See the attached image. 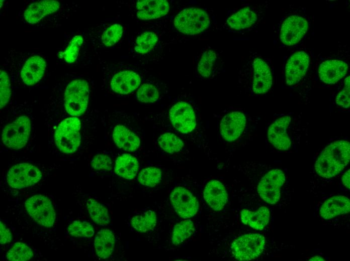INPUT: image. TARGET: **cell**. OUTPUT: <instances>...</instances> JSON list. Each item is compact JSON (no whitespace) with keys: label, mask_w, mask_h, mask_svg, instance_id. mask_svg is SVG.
Masks as SVG:
<instances>
[{"label":"cell","mask_w":350,"mask_h":261,"mask_svg":"<svg viewBox=\"0 0 350 261\" xmlns=\"http://www.w3.org/2000/svg\"><path fill=\"white\" fill-rule=\"evenodd\" d=\"M349 159V143L344 140L337 141L322 152L316 161L315 171L322 177H333L347 166Z\"/></svg>","instance_id":"6da1fadb"},{"label":"cell","mask_w":350,"mask_h":261,"mask_svg":"<svg viewBox=\"0 0 350 261\" xmlns=\"http://www.w3.org/2000/svg\"><path fill=\"white\" fill-rule=\"evenodd\" d=\"M169 118L173 127L179 132L188 135L197 132L205 137L202 122L195 109L185 101H179L169 111Z\"/></svg>","instance_id":"7a4b0ae2"},{"label":"cell","mask_w":350,"mask_h":261,"mask_svg":"<svg viewBox=\"0 0 350 261\" xmlns=\"http://www.w3.org/2000/svg\"><path fill=\"white\" fill-rule=\"evenodd\" d=\"M210 23V16L206 11L194 7L181 11L176 15L173 21L178 31L188 35L203 32L209 27Z\"/></svg>","instance_id":"3957f363"},{"label":"cell","mask_w":350,"mask_h":261,"mask_svg":"<svg viewBox=\"0 0 350 261\" xmlns=\"http://www.w3.org/2000/svg\"><path fill=\"white\" fill-rule=\"evenodd\" d=\"M80 127V121L76 116L65 118L58 124L54 138L55 144L61 152L72 154L76 151L81 142Z\"/></svg>","instance_id":"277c9868"},{"label":"cell","mask_w":350,"mask_h":261,"mask_svg":"<svg viewBox=\"0 0 350 261\" xmlns=\"http://www.w3.org/2000/svg\"><path fill=\"white\" fill-rule=\"evenodd\" d=\"M89 94V86L85 80L77 79L71 81L64 93V106L67 112L72 116L82 115L87 108Z\"/></svg>","instance_id":"5b68a950"},{"label":"cell","mask_w":350,"mask_h":261,"mask_svg":"<svg viewBox=\"0 0 350 261\" xmlns=\"http://www.w3.org/2000/svg\"><path fill=\"white\" fill-rule=\"evenodd\" d=\"M247 119L238 110H228L222 113L218 123L219 136L225 143H233L238 140L245 130Z\"/></svg>","instance_id":"8992f818"},{"label":"cell","mask_w":350,"mask_h":261,"mask_svg":"<svg viewBox=\"0 0 350 261\" xmlns=\"http://www.w3.org/2000/svg\"><path fill=\"white\" fill-rule=\"evenodd\" d=\"M265 245L264 236L258 233L244 234L236 238L231 244L232 253L239 260H250L257 258Z\"/></svg>","instance_id":"52a82bcc"},{"label":"cell","mask_w":350,"mask_h":261,"mask_svg":"<svg viewBox=\"0 0 350 261\" xmlns=\"http://www.w3.org/2000/svg\"><path fill=\"white\" fill-rule=\"evenodd\" d=\"M31 129L29 118L25 115L21 116L4 128L2 134V141L10 149H20L27 143Z\"/></svg>","instance_id":"ba28073f"},{"label":"cell","mask_w":350,"mask_h":261,"mask_svg":"<svg viewBox=\"0 0 350 261\" xmlns=\"http://www.w3.org/2000/svg\"><path fill=\"white\" fill-rule=\"evenodd\" d=\"M25 208L29 215L39 224L47 227L53 225L55 212L47 197L36 195L30 197L25 202Z\"/></svg>","instance_id":"9c48e42d"},{"label":"cell","mask_w":350,"mask_h":261,"mask_svg":"<svg viewBox=\"0 0 350 261\" xmlns=\"http://www.w3.org/2000/svg\"><path fill=\"white\" fill-rule=\"evenodd\" d=\"M42 173L34 165L26 163L16 164L7 173L9 186L15 189H22L34 185L41 179Z\"/></svg>","instance_id":"30bf717a"},{"label":"cell","mask_w":350,"mask_h":261,"mask_svg":"<svg viewBox=\"0 0 350 261\" xmlns=\"http://www.w3.org/2000/svg\"><path fill=\"white\" fill-rule=\"evenodd\" d=\"M285 181L284 172L280 169H274L268 172L261 179L257 191L265 202L274 204L280 199L281 188Z\"/></svg>","instance_id":"8fae6325"},{"label":"cell","mask_w":350,"mask_h":261,"mask_svg":"<svg viewBox=\"0 0 350 261\" xmlns=\"http://www.w3.org/2000/svg\"><path fill=\"white\" fill-rule=\"evenodd\" d=\"M170 200L176 212L183 218L194 216L199 209L197 198L187 189L176 187L170 194Z\"/></svg>","instance_id":"7c38bea8"},{"label":"cell","mask_w":350,"mask_h":261,"mask_svg":"<svg viewBox=\"0 0 350 261\" xmlns=\"http://www.w3.org/2000/svg\"><path fill=\"white\" fill-rule=\"evenodd\" d=\"M221 68L222 60L217 52L209 47L201 51L196 69L198 77L203 79H212L220 72Z\"/></svg>","instance_id":"4fadbf2b"},{"label":"cell","mask_w":350,"mask_h":261,"mask_svg":"<svg viewBox=\"0 0 350 261\" xmlns=\"http://www.w3.org/2000/svg\"><path fill=\"white\" fill-rule=\"evenodd\" d=\"M308 28V22L304 18L299 16H291L284 21L282 25L281 41L286 45H293L302 39Z\"/></svg>","instance_id":"5bb4252c"},{"label":"cell","mask_w":350,"mask_h":261,"mask_svg":"<svg viewBox=\"0 0 350 261\" xmlns=\"http://www.w3.org/2000/svg\"><path fill=\"white\" fill-rule=\"evenodd\" d=\"M251 65V90L255 94H265L271 88L273 83L270 67L266 61L259 57L254 59Z\"/></svg>","instance_id":"9a60e30c"},{"label":"cell","mask_w":350,"mask_h":261,"mask_svg":"<svg viewBox=\"0 0 350 261\" xmlns=\"http://www.w3.org/2000/svg\"><path fill=\"white\" fill-rule=\"evenodd\" d=\"M309 63V56L304 51H298L291 55L285 67L287 84L291 86L298 83L305 75Z\"/></svg>","instance_id":"2e32d148"},{"label":"cell","mask_w":350,"mask_h":261,"mask_svg":"<svg viewBox=\"0 0 350 261\" xmlns=\"http://www.w3.org/2000/svg\"><path fill=\"white\" fill-rule=\"evenodd\" d=\"M291 120L290 116H282L274 121L268 128V140L277 149L288 150L291 147V141L287 133Z\"/></svg>","instance_id":"e0dca14e"},{"label":"cell","mask_w":350,"mask_h":261,"mask_svg":"<svg viewBox=\"0 0 350 261\" xmlns=\"http://www.w3.org/2000/svg\"><path fill=\"white\" fill-rule=\"evenodd\" d=\"M136 9L139 19L148 20L165 16L169 12L170 7L165 0H144L138 1Z\"/></svg>","instance_id":"ac0fdd59"},{"label":"cell","mask_w":350,"mask_h":261,"mask_svg":"<svg viewBox=\"0 0 350 261\" xmlns=\"http://www.w3.org/2000/svg\"><path fill=\"white\" fill-rule=\"evenodd\" d=\"M140 82V77L137 73L123 70L114 75L110 85L113 91L121 94H128L136 90Z\"/></svg>","instance_id":"d6986e66"},{"label":"cell","mask_w":350,"mask_h":261,"mask_svg":"<svg viewBox=\"0 0 350 261\" xmlns=\"http://www.w3.org/2000/svg\"><path fill=\"white\" fill-rule=\"evenodd\" d=\"M204 199L214 210H222L228 200L225 186L220 181L212 180L207 183L204 190Z\"/></svg>","instance_id":"ffe728a7"},{"label":"cell","mask_w":350,"mask_h":261,"mask_svg":"<svg viewBox=\"0 0 350 261\" xmlns=\"http://www.w3.org/2000/svg\"><path fill=\"white\" fill-rule=\"evenodd\" d=\"M60 8L59 2L43 0L30 4L26 9L24 18L29 24H34L45 16L56 12Z\"/></svg>","instance_id":"44dd1931"},{"label":"cell","mask_w":350,"mask_h":261,"mask_svg":"<svg viewBox=\"0 0 350 261\" xmlns=\"http://www.w3.org/2000/svg\"><path fill=\"white\" fill-rule=\"evenodd\" d=\"M46 67V62L42 57L34 55L30 57L21 71L23 81L28 86L35 84L42 78Z\"/></svg>","instance_id":"7402d4cb"},{"label":"cell","mask_w":350,"mask_h":261,"mask_svg":"<svg viewBox=\"0 0 350 261\" xmlns=\"http://www.w3.org/2000/svg\"><path fill=\"white\" fill-rule=\"evenodd\" d=\"M347 69V64L342 61L327 60L322 62L319 67V77L325 83L334 84L345 75Z\"/></svg>","instance_id":"603a6c76"},{"label":"cell","mask_w":350,"mask_h":261,"mask_svg":"<svg viewBox=\"0 0 350 261\" xmlns=\"http://www.w3.org/2000/svg\"><path fill=\"white\" fill-rule=\"evenodd\" d=\"M350 202L349 199L344 196H333L327 200L321 207L320 213L321 217L329 219L340 214L349 211Z\"/></svg>","instance_id":"cb8c5ba5"},{"label":"cell","mask_w":350,"mask_h":261,"mask_svg":"<svg viewBox=\"0 0 350 261\" xmlns=\"http://www.w3.org/2000/svg\"><path fill=\"white\" fill-rule=\"evenodd\" d=\"M257 19V15L251 8L244 7L227 18L226 26L230 29L243 30L252 26Z\"/></svg>","instance_id":"d4e9b609"},{"label":"cell","mask_w":350,"mask_h":261,"mask_svg":"<svg viewBox=\"0 0 350 261\" xmlns=\"http://www.w3.org/2000/svg\"><path fill=\"white\" fill-rule=\"evenodd\" d=\"M113 139L119 148L128 152L136 150L140 143L139 138L122 125H118L114 127Z\"/></svg>","instance_id":"484cf974"},{"label":"cell","mask_w":350,"mask_h":261,"mask_svg":"<svg viewBox=\"0 0 350 261\" xmlns=\"http://www.w3.org/2000/svg\"><path fill=\"white\" fill-rule=\"evenodd\" d=\"M115 238L109 229L103 228L97 234L94 246L97 256L101 258H107L112 253L114 249Z\"/></svg>","instance_id":"4316f807"},{"label":"cell","mask_w":350,"mask_h":261,"mask_svg":"<svg viewBox=\"0 0 350 261\" xmlns=\"http://www.w3.org/2000/svg\"><path fill=\"white\" fill-rule=\"evenodd\" d=\"M242 223L256 230H262L268 224L270 219V211L268 208L262 206L256 211L252 212L243 209L240 212Z\"/></svg>","instance_id":"83f0119b"},{"label":"cell","mask_w":350,"mask_h":261,"mask_svg":"<svg viewBox=\"0 0 350 261\" xmlns=\"http://www.w3.org/2000/svg\"><path fill=\"white\" fill-rule=\"evenodd\" d=\"M138 167V162L135 157L125 154L117 158L114 171L118 176L130 180L137 174Z\"/></svg>","instance_id":"f1b7e54d"},{"label":"cell","mask_w":350,"mask_h":261,"mask_svg":"<svg viewBox=\"0 0 350 261\" xmlns=\"http://www.w3.org/2000/svg\"><path fill=\"white\" fill-rule=\"evenodd\" d=\"M87 209L90 217L97 224L107 226L110 222L107 209L96 200L90 198L86 202Z\"/></svg>","instance_id":"f546056e"},{"label":"cell","mask_w":350,"mask_h":261,"mask_svg":"<svg viewBox=\"0 0 350 261\" xmlns=\"http://www.w3.org/2000/svg\"><path fill=\"white\" fill-rule=\"evenodd\" d=\"M157 217L155 213L148 210L133 216L131 220L132 227L137 231L145 232L152 229L156 225Z\"/></svg>","instance_id":"4dcf8cb0"},{"label":"cell","mask_w":350,"mask_h":261,"mask_svg":"<svg viewBox=\"0 0 350 261\" xmlns=\"http://www.w3.org/2000/svg\"><path fill=\"white\" fill-rule=\"evenodd\" d=\"M195 226L190 219L181 221L174 226L171 241L173 244L178 245L189 238L194 232Z\"/></svg>","instance_id":"1f68e13d"},{"label":"cell","mask_w":350,"mask_h":261,"mask_svg":"<svg viewBox=\"0 0 350 261\" xmlns=\"http://www.w3.org/2000/svg\"><path fill=\"white\" fill-rule=\"evenodd\" d=\"M158 144L164 151L169 154L180 152L184 146L182 140L171 133L161 135L158 139Z\"/></svg>","instance_id":"d6a6232c"},{"label":"cell","mask_w":350,"mask_h":261,"mask_svg":"<svg viewBox=\"0 0 350 261\" xmlns=\"http://www.w3.org/2000/svg\"><path fill=\"white\" fill-rule=\"evenodd\" d=\"M157 41L158 37L155 33L144 32L137 37L134 49L138 53L146 54L153 49Z\"/></svg>","instance_id":"836d02e7"},{"label":"cell","mask_w":350,"mask_h":261,"mask_svg":"<svg viewBox=\"0 0 350 261\" xmlns=\"http://www.w3.org/2000/svg\"><path fill=\"white\" fill-rule=\"evenodd\" d=\"M33 255L31 248L22 242H16L8 250L7 259L12 261H26Z\"/></svg>","instance_id":"e575fe53"},{"label":"cell","mask_w":350,"mask_h":261,"mask_svg":"<svg viewBox=\"0 0 350 261\" xmlns=\"http://www.w3.org/2000/svg\"><path fill=\"white\" fill-rule=\"evenodd\" d=\"M162 179V172L159 168L150 167L144 169L139 174L138 180L142 185L153 187Z\"/></svg>","instance_id":"d590c367"},{"label":"cell","mask_w":350,"mask_h":261,"mask_svg":"<svg viewBox=\"0 0 350 261\" xmlns=\"http://www.w3.org/2000/svg\"><path fill=\"white\" fill-rule=\"evenodd\" d=\"M82 43L83 38L81 36H75L72 38L65 51L59 53V57L64 59L68 63H74L77 58Z\"/></svg>","instance_id":"8d00e7d4"},{"label":"cell","mask_w":350,"mask_h":261,"mask_svg":"<svg viewBox=\"0 0 350 261\" xmlns=\"http://www.w3.org/2000/svg\"><path fill=\"white\" fill-rule=\"evenodd\" d=\"M68 231L74 237H91L94 234L93 226L85 221H74L68 226Z\"/></svg>","instance_id":"74e56055"},{"label":"cell","mask_w":350,"mask_h":261,"mask_svg":"<svg viewBox=\"0 0 350 261\" xmlns=\"http://www.w3.org/2000/svg\"><path fill=\"white\" fill-rule=\"evenodd\" d=\"M159 96L157 88L150 83H144L139 88L137 93V99L143 103L156 102Z\"/></svg>","instance_id":"f35d334b"},{"label":"cell","mask_w":350,"mask_h":261,"mask_svg":"<svg viewBox=\"0 0 350 261\" xmlns=\"http://www.w3.org/2000/svg\"><path fill=\"white\" fill-rule=\"evenodd\" d=\"M123 29L119 24H114L106 29L102 36V41L107 47H111L117 43L121 38Z\"/></svg>","instance_id":"ab89813d"},{"label":"cell","mask_w":350,"mask_h":261,"mask_svg":"<svg viewBox=\"0 0 350 261\" xmlns=\"http://www.w3.org/2000/svg\"><path fill=\"white\" fill-rule=\"evenodd\" d=\"M11 95V83L8 73L0 72V107L3 108L8 103Z\"/></svg>","instance_id":"60d3db41"},{"label":"cell","mask_w":350,"mask_h":261,"mask_svg":"<svg viewBox=\"0 0 350 261\" xmlns=\"http://www.w3.org/2000/svg\"><path fill=\"white\" fill-rule=\"evenodd\" d=\"M91 165L95 170H110L112 168V162L109 156L98 154L93 158Z\"/></svg>","instance_id":"b9f144b4"},{"label":"cell","mask_w":350,"mask_h":261,"mask_svg":"<svg viewBox=\"0 0 350 261\" xmlns=\"http://www.w3.org/2000/svg\"><path fill=\"white\" fill-rule=\"evenodd\" d=\"M349 76L345 79L344 86L342 90L339 92L336 97V102L337 105L344 108H348L350 104V87Z\"/></svg>","instance_id":"7bdbcfd3"},{"label":"cell","mask_w":350,"mask_h":261,"mask_svg":"<svg viewBox=\"0 0 350 261\" xmlns=\"http://www.w3.org/2000/svg\"><path fill=\"white\" fill-rule=\"evenodd\" d=\"M12 234L6 225L1 221L0 223V242L4 244L11 241Z\"/></svg>","instance_id":"ee69618b"},{"label":"cell","mask_w":350,"mask_h":261,"mask_svg":"<svg viewBox=\"0 0 350 261\" xmlns=\"http://www.w3.org/2000/svg\"><path fill=\"white\" fill-rule=\"evenodd\" d=\"M349 169H348L345 173L343 174V175L342 177V182L344 186L347 189H349V184H350V182H349V177H350V174H349Z\"/></svg>","instance_id":"f6af8a7d"},{"label":"cell","mask_w":350,"mask_h":261,"mask_svg":"<svg viewBox=\"0 0 350 261\" xmlns=\"http://www.w3.org/2000/svg\"><path fill=\"white\" fill-rule=\"evenodd\" d=\"M309 260H324V259L319 256H315L310 259Z\"/></svg>","instance_id":"bcb514c9"},{"label":"cell","mask_w":350,"mask_h":261,"mask_svg":"<svg viewBox=\"0 0 350 261\" xmlns=\"http://www.w3.org/2000/svg\"><path fill=\"white\" fill-rule=\"evenodd\" d=\"M3 1H1V8H2V4H3Z\"/></svg>","instance_id":"7dc6e473"}]
</instances>
